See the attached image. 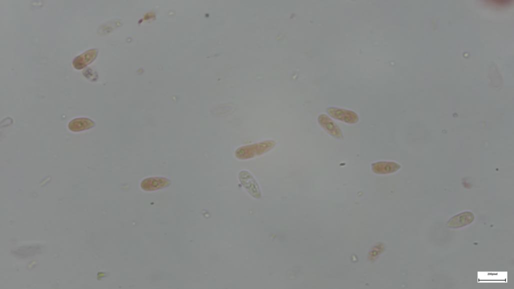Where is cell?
Segmentation results:
<instances>
[{
	"label": "cell",
	"instance_id": "1",
	"mask_svg": "<svg viewBox=\"0 0 514 289\" xmlns=\"http://www.w3.org/2000/svg\"><path fill=\"white\" fill-rule=\"evenodd\" d=\"M276 144L274 140H268L249 144L238 148L235 155L237 158L240 160L250 159L268 152L276 146Z\"/></svg>",
	"mask_w": 514,
	"mask_h": 289
},
{
	"label": "cell",
	"instance_id": "2",
	"mask_svg": "<svg viewBox=\"0 0 514 289\" xmlns=\"http://www.w3.org/2000/svg\"><path fill=\"white\" fill-rule=\"evenodd\" d=\"M238 178L245 190L253 198L256 199L262 198L258 184L250 172L244 170L240 172L238 174Z\"/></svg>",
	"mask_w": 514,
	"mask_h": 289
},
{
	"label": "cell",
	"instance_id": "3",
	"mask_svg": "<svg viewBox=\"0 0 514 289\" xmlns=\"http://www.w3.org/2000/svg\"><path fill=\"white\" fill-rule=\"evenodd\" d=\"M328 114L334 119L344 122L354 124L358 122L359 118L354 112L338 108H328L326 110Z\"/></svg>",
	"mask_w": 514,
	"mask_h": 289
},
{
	"label": "cell",
	"instance_id": "4",
	"mask_svg": "<svg viewBox=\"0 0 514 289\" xmlns=\"http://www.w3.org/2000/svg\"><path fill=\"white\" fill-rule=\"evenodd\" d=\"M318 122L321 126L333 137L338 139L343 138V134L340 128L326 114H320L318 118Z\"/></svg>",
	"mask_w": 514,
	"mask_h": 289
},
{
	"label": "cell",
	"instance_id": "5",
	"mask_svg": "<svg viewBox=\"0 0 514 289\" xmlns=\"http://www.w3.org/2000/svg\"><path fill=\"white\" fill-rule=\"evenodd\" d=\"M474 220V216L471 212H464L451 218L447 226L451 228H462L470 224Z\"/></svg>",
	"mask_w": 514,
	"mask_h": 289
},
{
	"label": "cell",
	"instance_id": "6",
	"mask_svg": "<svg viewBox=\"0 0 514 289\" xmlns=\"http://www.w3.org/2000/svg\"><path fill=\"white\" fill-rule=\"evenodd\" d=\"M98 54V50L96 49L90 50L84 52L74 60L72 62L74 67L76 70L84 68L94 60Z\"/></svg>",
	"mask_w": 514,
	"mask_h": 289
},
{
	"label": "cell",
	"instance_id": "7",
	"mask_svg": "<svg viewBox=\"0 0 514 289\" xmlns=\"http://www.w3.org/2000/svg\"><path fill=\"white\" fill-rule=\"evenodd\" d=\"M400 168L399 164L393 162H378L372 164V171L378 174H393Z\"/></svg>",
	"mask_w": 514,
	"mask_h": 289
},
{
	"label": "cell",
	"instance_id": "8",
	"mask_svg": "<svg viewBox=\"0 0 514 289\" xmlns=\"http://www.w3.org/2000/svg\"><path fill=\"white\" fill-rule=\"evenodd\" d=\"M168 184V180L164 178H150L142 182V187L144 190H152L166 187Z\"/></svg>",
	"mask_w": 514,
	"mask_h": 289
},
{
	"label": "cell",
	"instance_id": "9",
	"mask_svg": "<svg viewBox=\"0 0 514 289\" xmlns=\"http://www.w3.org/2000/svg\"><path fill=\"white\" fill-rule=\"evenodd\" d=\"M40 248H38L37 247L28 248H24V249L18 250L15 252V254L18 255H20L21 256H30L34 254H36L38 250Z\"/></svg>",
	"mask_w": 514,
	"mask_h": 289
},
{
	"label": "cell",
	"instance_id": "10",
	"mask_svg": "<svg viewBox=\"0 0 514 289\" xmlns=\"http://www.w3.org/2000/svg\"><path fill=\"white\" fill-rule=\"evenodd\" d=\"M512 2V1H509V0H507V1H490V2L489 1V2H488L490 3V5H493V6H500V7L506 6H509L510 4H511Z\"/></svg>",
	"mask_w": 514,
	"mask_h": 289
}]
</instances>
